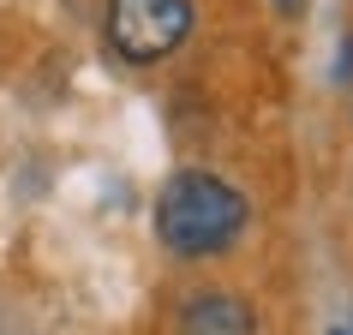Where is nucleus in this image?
Instances as JSON below:
<instances>
[{"label":"nucleus","instance_id":"2","mask_svg":"<svg viewBox=\"0 0 353 335\" xmlns=\"http://www.w3.org/2000/svg\"><path fill=\"white\" fill-rule=\"evenodd\" d=\"M192 24H198V6L192 0H108V12H102L108 48L126 66H156V60H168L192 37Z\"/></svg>","mask_w":353,"mask_h":335},{"label":"nucleus","instance_id":"1","mask_svg":"<svg viewBox=\"0 0 353 335\" xmlns=\"http://www.w3.org/2000/svg\"><path fill=\"white\" fill-rule=\"evenodd\" d=\"M245 222H252V204L204 168H186L156 192V240L174 258H216L245 234Z\"/></svg>","mask_w":353,"mask_h":335},{"label":"nucleus","instance_id":"4","mask_svg":"<svg viewBox=\"0 0 353 335\" xmlns=\"http://www.w3.org/2000/svg\"><path fill=\"white\" fill-rule=\"evenodd\" d=\"M276 6H281V12H299V6H305V0H276Z\"/></svg>","mask_w":353,"mask_h":335},{"label":"nucleus","instance_id":"5","mask_svg":"<svg viewBox=\"0 0 353 335\" xmlns=\"http://www.w3.org/2000/svg\"><path fill=\"white\" fill-rule=\"evenodd\" d=\"M330 335H353V323H335V329H330Z\"/></svg>","mask_w":353,"mask_h":335},{"label":"nucleus","instance_id":"3","mask_svg":"<svg viewBox=\"0 0 353 335\" xmlns=\"http://www.w3.org/2000/svg\"><path fill=\"white\" fill-rule=\"evenodd\" d=\"M180 335H258V312L240 294L204 287V294H192L180 305Z\"/></svg>","mask_w":353,"mask_h":335}]
</instances>
